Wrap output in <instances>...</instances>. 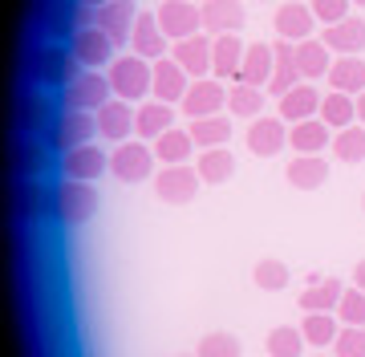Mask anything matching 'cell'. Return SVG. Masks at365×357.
<instances>
[{"instance_id": "1", "label": "cell", "mask_w": 365, "mask_h": 357, "mask_svg": "<svg viewBox=\"0 0 365 357\" xmlns=\"http://www.w3.org/2000/svg\"><path fill=\"white\" fill-rule=\"evenodd\" d=\"M110 86H114V98L122 102H143L146 93H155V61H146V57H118L110 61Z\"/></svg>"}, {"instance_id": "2", "label": "cell", "mask_w": 365, "mask_h": 357, "mask_svg": "<svg viewBox=\"0 0 365 357\" xmlns=\"http://www.w3.org/2000/svg\"><path fill=\"white\" fill-rule=\"evenodd\" d=\"M98 207V191L81 179H61L53 187V215L61 224H86Z\"/></svg>"}, {"instance_id": "3", "label": "cell", "mask_w": 365, "mask_h": 357, "mask_svg": "<svg viewBox=\"0 0 365 357\" xmlns=\"http://www.w3.org/2000/svg\"><path fill=\"white\" fill-rule=\"evenodd\" d=\"M29 61H33L37 86H69V81L78 78L73 73L78 69V57H73V49H61V45H37Z\"/></svg>"}, {"instance_id": "4", "label": "cell", "mask_w": 365, "mask_h": 357, "mask_svg": "<svg viewBox=\"0 0 365 357\" xmlns=\"http://www.w3.org/2000/svg\"><path fill=\"white\" fill-rule=\"evenodd\" d=\"M93 134H98V118H90V110H66L49 126V146L61 150V155H69V150H78V146L90 143Z\"/></svg>"}, {"instance_id": "5", "label": "cell", "mask_w": 365, "mask_h": 357, "mask_svg": "<svg viewBox=\"0 0 365 357\" xmlns=\"http://www.w3.org/2000/svg\"><path fill=\"white\" fill-rule=\"evenodd\" d=\"M155 16H158V29L167 33V41L195 37L199 25H203V9H199L195 0H163Z\"/></svg>"}, {"instance_id": "6", "label": "cell", "mask_w": 365, "mask_h": 357, "mask_svg": "<svg viewBox=\"0 0 365 357\" xmlns=\"http://www.w3.org/2000/svg\"><path fill=\"white\" fill-rule=\"evenodd\" d=\"M244 138H248V150L256 159H272V155H280L288 146V122L280 114H260V118L248 122Z\"/></svg>"}, {"instance_id": "7", "label": "cell", "mask_w": 365, "mask_h": 357, "mask_svg": "<svg viewBox=\"0 0 365 357\" xmlns=\"http://www.w3.org/2000/svg\"><path fill=\"white\" fill-rule=\"evenodd\" d=\"M110 93H114L110 78H102L98 69H86L66 86V110H102L110 102Z\"/></svg>"}, {"instance_id": "8", "label": "cell", "mask_w": 365, "mask_h": 357, "mask_svg": "<svg viewBox=\"0 0 365 357\" xmlns=\"http://www.w3.org/2000/svg\"><path fill=\"white\" fill-rule=\"evenodd\" d=\"M155 146L146 143H122L114 150V159H110V171L122 179V183H143V179H150V171H155Z\"/></svg>"}, {"instance_id": "9", "label": "cell", "mask_w": 365, "mask_h": 357, "mask_svg": "<svg viewBox=\"0 0 365 357\" xmlns=\"http://www.w3.org/2000/svg\"><path fill=\"white\" fill-rule=\"evenodd\" d=\"M199 171L195 167H187V162H179V167H163V171L155 175V191L163 203H191V199L199 195Z\"/></svg>"}, {"instance_id": "10", "label": "cell", "mask_w": 365, "mask_h": 357, "mask_svg": "<svg viewBox=\"0 0 365 357\" xmlns=\"http://www.w3.org/2000/svg\"><path fill=\"white\" fill-rule=\"evenodd\" d=\"M182 114L195 122V118H211V114H220L223 106H227V90H223L220 81H211V78H199L191 81V90H187V98L179 102Z\"/></svg>"}, {"instance_id": "11", "label": "cell", "mask_w": 365, "mask_h": 357, "mask_svg": "<svg viewBox=\"0 0 365 357\" xmlns=\"http://www.w3.org/2000/svg\"><path fill=\"white\" fill-rule=\"evenodd\" d=\"M73 57H78V66H86V69H102V66H110V57H114V41L106 37L98 25H90V29H78L73 33Z\"/></svg>"}, {"instance_id": "12", "label": "cell", "mask_w": 365, "mask_h": 357, "mask_svg": "<svg viewBox=\"0 0 365 357\" xmlns=\"http://www.w3.org/2000/svg\"><path fill=\"white\" fill-rule=\"evenodd\" d=\"M321 98H325V93H317V86L300 81V86H292L288 93L276 98V114H280L288 126H292V122H304V118H317V114H321Z\"/></svg>"}, {"instance_id": "13", "label": "cell", "mask_w": 365, "mask_h": 357, "mask_svg": "<svg viewBox=\"0 0 365 357\" xmlns=\"http://www.w3.org/2000/svg\"><path fill=\"white\" fill-rule=\"evenodd\" d=\"M191 81H195V78H191L175 57H158V61H155V98H158V102H167V106L182 102L187 90H191Z\"/></svg>"}, {"instance_id": "14", "label": "cell", "mask_w": 365, "mask_h": 357, "mask_svg": "<svg viewBox=\"0 0 365 357\" xmlns=\"http://www.w3.org/2000/svg\"><path fill=\"white\" fill-rule=\"evenodd\" d=\"M53 106H49V98L45 93H37V90H29V93H21L16 98V130L21 134H49V126H53Z\"/></svg>"}, {"instance_id": "15", "label": "cell", "mask_w": 365, "mask_h": 357, "mask_svg": "<svg viewBox=\"0 0 365 357\" xmlns=\"http://www.w3.org/2000/svg\"><path fill=\"white\" fill-rule=\"evenodd\" d=\"M244 53H248V45L240 41V33H223V37H211V73H215L220 81L240 78Z\"/></svg>"}, {"instance_id": "16", "label": "cell", "mask_w": 365, "mask_h": 357, "mask_svg": "<svg viewBox=\"0 0 365 357\" xmlns=\"http://www.w3.org/2000/svg\"><path fill=\"white\" fill-rule=\"evenodd\" d=\"M313 25L317 16L309 4H300V0H284L280 9H276V33H280V41H309L313 37Z\"/></svg>"}, {"instance_id": "17", "label": "cell", "mask_w": 365, "mask_h": 357, "mask_svg": "<svg viewBox=\"0 0 365 357\" xmlns=\"http://www.w3.org/2000/svg\"><path fill=\"white\" fill-rule=\"evenodd\" d=\"M134 21H138L134 0H110V4H102V9H98V29H102L114 45H122V41L134 33Z\"/></svg>"}, {"instance_id": "18", "label": "cell", "mask_w": 365, "mask_h": 357, "mask_svg": "<svg viewBox=\"0 0 365 357\" xmlns=\"http://www.w3.org/2000/svg\"><path fill=\"white\" fill-rule=\"evenodd\" d=\"M134 130V102H122V98H110L102 110H98V134L110 138V143H126Z\"/></svg>"}, {"instance_id": "19", "label": "cell", "mask_w": 365, "mask_h": 357, "mask_svg": "<svg viewBox=\"0 0 365 357\" xmlns=\"http://www.w3.org/2000/svg\"><path fill=\"white\" fill-rule=\"evenodd\" d=\"M110 167V159L102 155V146H78V150H69V155H61V175L66 179H81V183H90V179H98V175Z\"/></svg>"}, {"instance_id": "20", "label": "cell", "mask_w": 365, "mask_h": 357, "mask_svg": "<svg viewBox=\"0 0 365 357\" xmlns=\"http://www.w3.org/2000/svg\"><path fill=\"white\" fill-rule=\"evenodd\" d=\"M203 29L223 37V33H240L244 29V4L240 0H203Z\"/></svg>"}, {"instance_id": "21", "label": "cell", "mask_w": 365, "mask_h": 357, "mask_svg": "<svg viewBox=\"0 0 365 357\" xmlns=\"http://www.w3.org/2000/svg\"><path fill=\"white\" fill-rule=\"evenodd\" d=\"M329 90H341V93H357L365 90V57L361 53H341L333 57L329 66Z\"/></svg>"}, {"instance_id": "22", "label": "cell", "mask_w": 365, "mask_h": 357, "mask_svg": "<svg viewBox=\"0 0 365 357\" xmlns=\"http://www.w3.org/2000/svg\"><path fill=\"white\" fill-rule=\"evenodd\" d=\"M170 57L179 61L191 78H207L211 73V37H187V41H175V49H170Z\"/></svg>"}, {"instance_id": "23", "label": "cell", "mask_w": 365, "mask_h": 357, "mask_svg": "<svg viewBox=\"0 0 365 357\" xmlns=\"http://www.w3.org/2000/svg\"><path fill=\"white\" fill-rule=\"evenodd\" d=\"M333 49V53H361L365 49V16H345L337 25H325V37H321Z\"/></svg>"}, {"instance_id": "24", "label": "cell", "mask_w": 365, "mask_h": 357, "mask_svg": "<svg viewBox=\"0 0 365 357\" xmlns=\"http://www.w3.org/2000/svg\"><path fill=\"white\" fill-rule=\"evenodd\" d=\"M130 37H134V53H138V57H146V61L167 57V33L158 29V16L155 13H138Z\"/></svg>"}, {"instance_id": "25", "label": "cell", "mask_w": 365, "mask_h": 357, "mask_svg": "<svg viewBox=\"0 0 365 357\" xmlns=\"http://www.w3.org/2000/svg\"><path fill=\"white\" fill-rule=\"evenodd\" d=\"M175 126V114H170L167 102H143V106L134 110V134L143 138V143H155L158 134H167Z\"/></svg>"}, {"instance_id": "26", "label": "cell", "mask_w": 365, "mask_h": 357, "mask_svg": "<svg viewBox=\"0 0 365 357\" xmlns=\"http://www.w3.org/2000/svg\"><path fill=\"white\" fill-rule=\"evenodd\" d=\"M284 179L297 191H317V187L329 179V162L321 155H297V159L284 167Z\"/></svg>"}, {"instance_id": "27", "label": "cell", "mask_w": 365, "mask_h": 357, "mask_svg": "<svg viewBox=\"0 0 365 357\" xmlns=\"http://www.w3.org/2000/svg\"><path fill=\"white\" fill-rule=\"evenodd\" d=\"M288 146L297 150V155H321L329 143V126L321 118H304V122H292L288 126Z\"/></svg>"}, {"instance_id": "28", "label": "cell", "mask_w": 365, "mask_h": 357, "mask_svg": "<svg viewBox=\"0 0 365 357\" xmlns=\"http://www.w3.org/2000/svg\"><path fill=\"white\" fill-rule=\"evenodd\" d=\"M317 118L325 122L333 134L345 130V126L357 122V98H353V93H341V90H329L325 98H321V114H317Z\"/></svg>"}, {"instance_id": "29", "label": "cell", "mask_w": 365, "mask_h": 357, "mask_svg": "<svg viewBox=\"0 0 365 357\" xmlns=\"http://www.w3.org/2000/svg\"><path fill=\"white\" fill-rule=\"evenodd\" d=\"M329 49L321 37H309V41H297V66H300V78L304 81H317V78H329Z\"/></svg>"}, {"instance_id": "30", "label": "cell", "mask_w": 365, "mask_h": 357, "mask_svg": "<svg viewBox=\"0 0 365 357\" xmlns=\"http://www.w3.org/2000/svg\"><path fill=\"white\" fill-rule=\"evenodd\" d=\"M191 150H195V138L191 130H182V126H170L167 134H158L155 138V159L163 167H179V162L191 159Z\"/></svg>"}, {"instance_id": "31", "label": "cell", "mask_w": 365, "mask_h": 357, "mask_svg": "<svg viewBox=\"0 0 365 357\" xmlns=\"http://www.w3.org/2000/svg\"><path fill=\"white\" fill-rule=\"evenodd\" d=\"M276 66H272V81H268V90L280 98V93H288L292 86H300V66H297V45L292 41H276Z\"/></svg>"}, {"instance_id": "32", "label": "cell", "mask_w": 365, "mask_h": 357, "mask_svg": "<svg viewBox=\"0 0 365 357\" xmlns=\"http://www.w3.org/2000/svg\"><path fill=\"white\" fill-rule=\"evenodd\" d=\"M341 292H345V284H341V280L321 276L317 284H309V289L300 292V309H304V313H337Z\"/></svg>"}, {"instance_id": "33", "label": "cell", "mask_w": 365, "mask_h": 357, "mask_svg": "<svg viewBox=\"0 0 365 357\" xmlns=\"http://www.w3.org/2000/svg\"><path fill=\"white\" fill-rule=\"evenodd\" d=\"M272 66H276V49L272 45H248V53H244V66H240V78L235 81H248V86H264V81H272Z\"/></svg>"}, {"instance_id": "34", "label": "cell", "mask_w": 365, "mask_h": 357, "mask_svg": "<svg viewBox=\"0 0 365 357\" xmlns=\"http://www.w3.org/2000/svg\"><path fill=\"white\" fill-rule=\"evenodd\" d=\"M195 171L203 183H227L235 175V159H232V150L227 146H211V150H199V162H195Z\"/></svg>"}, {"instance_id": "35", "label": "cell", "mask_w": 365, "mask_h": 357, "mask_svg": "<svg viewBox=\"0 0 365 357\" xmlns=\"http://www.w3.org/2000/svg\"><path fill=\"white\" fill-rule=\"evenodd\" d=\"M300 333H304V341L313 349H333V341L341 333V321H337V313H304Z\"/></svg>"}, {"instance_id": "36", "label": "cell", "mask_w": 365, "mask_h": 357, "mask_svg": "<svg viewBox=\"0 0 365 357\" xmlns=\"http://www.w3.org/2000/svg\"><path fill=\"white\" fill-rule=\"evenodd\" d=\"M187 130H191L195 146H203V150L227 146V138H232V118H227V114H211V118H195Z\"/></svg>"}, {"instance_id": "37", "label": "cell", "mask_w": 365, "mask_h": 357, "mask_svg": "<svg viewBox=\"0 0 365 357\" xmlns=\"http://www.w3.org/2000/svg\"><path fill=\"white\" fill-rule=\"evenodd\" d=\"M227 110H232V118H260L264 114V86H248V81H235L232 90H227Z\"/></svg>"}, {"instance_id": "38", "label": "cell", "mask_w": 365, "mask_h": 357, "mask_svg": "<svg viewBox=\"0 0 365 357\" xmlns=\"http://www.w3.org/2000/svg\"><path fill=\"white\" fill-rule=\"evenodd\" d=\"M333 155L341 162H365V126L361 122H353V126L333 134Z\"/></svg>"}, {"instance_id": "39", "label": "cell", "mask_w": 365, "mask_h": 357, "mask_svg": "<svg viewBox=\"0 0 365 357\" xmlns=\"http://www.w3.org/2000/svg\"><path fill=\"white\" fill-rule=\"evenodd\" d=\"M304 333H300V325H276L272 333H268V353L272 357H300L304 353Z\"/></svg>"}, {"instance_id": "40", "label": "cell", "mask_w": 365, "mask_h": 357, "mask_svg": "<svg viewBox=\"0 0 365 357\" xmlns=\"http://www.w3.org/2000/svg\"><path fill=\"white\" fill-rule=\"evenodd\" d=\"M16 212H25V215L53 212V191H45V187L33 183V179H21V187H16Z\"/></svg>"}, {"instance_id": "41", "label": "cell", "mask_w": 365, "mask_h": 357, "mask_svg": "<svg viewBox=\"0 0 365 357\" xmlns=\"http://www.w3.org/2000/svg\"><path fill=\"white\" fill-rule=\"evenodd\" d=\"M252 280H256V289H264V292H280V289H288V268L268 256V260H260V264L252 268Z\"/></svg>"}, {"instance_id": "42", "label": "cell", "mask_w": 365, "mask_h": 357, "mask_svg": "<svg viewBox=\"0 0 365 357\" xmlns=\"http://www.w3.org/2000/svg\"><path fill=\"white\" fill-rule=\"evenodd\" d=\"M240 353H244V345H240L235 333H207L195 349V357H240Z\"/></svg>"}, {"instance_id": "43", "label": "cell", "mask_w": 365, "mask_h": 357, "mask_svg": "<svg viewBox=\"0 0 365 357\" xmlns=\"http://www.w3.org/2000/svg\"><path fill=\"white\" fill-rule=\"evenodd\" d=\"M333 357H365V325H341Z\"/></svg>"}, {"instance_id": "44", "label": "cell", "mask_w": 365, "mask_h": 357, "mask_svg": "<svg viewBox=\"0 0 365 357\" xmlns=\"http://www.w3.org/2000/svg\"><path fill=\"white\" fill-rule=\"evenodd\" d=\"M337 321L341 325H365V292L353 284V289L341 292V304H337Z\"/></svg>"}, {"instance_id": "45", "label": "cell", "mask_w": 365, "mask_h": 357, "mask_svg": "<svg viewBox=\"0 0 365 357\" xmlns=\"http://www.w3.org/2000/svg\"><path fill=\"white\" fill-rule=\"evenodd\" d=\"M349 4L353 0H309V9H313V16L321 21V25H337V21H345V16H349Z\"/></svg>"}, {"instance_id": "46", "label": "cell", "mask_w": 365, "mask_h": 357, "mask_svg": "<svg viewBox=\"0 0 365 357\" xmlns=\"http://www.w3.org/2000/svg\"><path fill=\"white\" fill-rule=\"evenodd\" d=\"M353 284H357V289L365 292V256L357 260V264H353Z\"/></svg>"}, {"instance_id": "47", "label": "cell", "mask_w": 365, "mask_h": 357, "mask_svg": "<svg viewBox=\"0 0 365 357\" xmlns=\"http://www.w3.org/2000/svg\"><path fill=\"white\" fill-rule=\"evenodd\" d=\"M357 122H361V126H365V90L357 93Z\"/></svg>"}, {"instance_id": "48", "label": "cell", "mask_w": 365, "mask_h": 357, "mask_svg": "<svg viewBox=\"0 0 365 357\" xmlns=\"http://www.w3.org/2000/svg\"><path fill=\"white\" fill-rule=\"evenodd\" d=\"M78 4H86V9H102V4H110V0H78Z\"/></svg>"}, {"instance_id": "49", "label": "cell", "mask_w": 365, "mask_h": 357, "mask_svg": "<svg viewBox=\"0 0 365 357\" xmlns=\"http://www.w3.org/2000/svg\"><path fill=\"white\" fill-rule=\"evenodd\" d=\"M313 357H329V349H317V353Z\"/></svg>"}, {"instance_id": "50", "label": "cell", "mask_w": 365, "mask_h": 357, "mask_svg": "<svg viewBox=\"0 0 365 357\" xmlns=\"http://www.w3.org/2000/svg\"><path fill=\"white\" fill-rule=\"evenodd\" d=\"M175 357H195V353H175Z\"/></svg>"}, {"instance_id": "51", "label": "cell", "mask_w": 365, "mask_h": 357, "mask_svg": "<svg viewBox=\"0 0 365 357\" xmlns=\"http://www.w3.org/2000/svg\"><path fill=\"white\" fill-rule=\"evenodd\" d=\"M353 4H361V9H365V0H353Z\"/></svg>"}, {"instance_id": "52", "label": "cell", "mask_w": 365, "mask_h": 357, "mask_svg": "<svg viewBox=\"0 0 365 357\" xmlns=\"http://www.w3.org/2000/svg\"><path fill=\"white\" fill-rule=\"evenodd\" d=\"M361 212H365V195H361Z\"/></svg>"}, {"instance_id": "53", "label": "cell", "mask_w": 365, "mask_h": 357, "mask_svg": "<svg viewBox=\"0 0 365 357\" xmlns=\"http://www.w3.org/2000/svg\"><path fill=\"white\" fill-rule=\"evenodd\" d=\"M195 4H203V0H195Z\"/></svg>"}]
</instances>
